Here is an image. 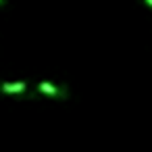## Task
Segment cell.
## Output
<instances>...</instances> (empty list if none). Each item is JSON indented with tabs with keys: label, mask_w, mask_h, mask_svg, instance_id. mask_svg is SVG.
I'll return each mask as SVG.
<instances>
[{
	"label": "cell",
	"mask_w": 152,
	"mask_h": 152,
	"mask_svg": "<svg viewBox=\"0 0 152 152\" xmlns=\"http://www.w3.org/2000/svg\"><path fill=\"white\" fill-rule=\"evenodd\" d=\"M38 92H42L46 96H52V98H67V90L65 88H56L50 81H40L38 83Z\"/></svg>",
	"instance_id": "obj_1"
},
{
	"label": "cell",
	"mask_w": 152,
	"mask_h": 152,
	"mask_svg": "<svg viewBox=\"0 0 152 152\" xmlns=\"http://www.w3.org/2000/svg\"><path fill=\"white\" fill-rule=\"evenodd\" d=\"M25 90H27L25 81H2L0 83V92H4V94H23Z\"/></svg>",
	"instance_id": "obj_2"
},
{
	"label": "cell",
	"mask_w": 152,
	"mask_h": 152,
	"mask_svg": "<svg viewBox=\"0 0 152 152\" xmlns=\"http://www.w3.org/2000/svg\"><path fill=\"white\" fill-rule=\"evenodd\" d=\"M146 2H148V4H150V7H152V0H146Z\"/></svg>",
	"instance_id": "obj_3"
},
{
	"label": "cell",
	"mask_w": 152,
	"mask_h": 152,
	"mask_svg": "<svg viewBox=\"0 0 152 152\" xmlns=\"http://www.w3.org/2000/svg\"><path fill=\"white\" fill-rule=\"evenodd\" d=\"M0 4H4V0H0Z\"/></svg>",
	"instance_id": "obj_4"
}]
</instances>
